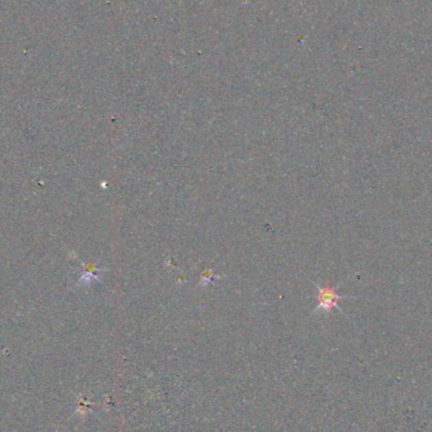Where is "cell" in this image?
I'll return each instance as SVG.
<instances>
[{
    "instance_id": "cell-1",
    "label": "cell",
    "mask_w": 432,
    "mask_h": 432,
    "mask_svg": "<svg viewBox=\"0 0 432 432\" xmlns=\"http://www.w3.org/2000/svg\"><path fill=\"white\" fill-rule=\"evenodd\" d=\"M316 299H317V306L315 308V314L317 312L329 314L332 308H338L339 311L343 312V310L339 307V301L346 299V296L340 295L334 287L326 284L322 287L317 286Z\"/></svg>"
},
{
    "instance_id": "cell-2",
    "label": "cell",
    "mask_w": 432,
    "mask_h": 432,
    "mask_svg": "<svg viewBox=\"0 0 432 432\" xmlns=\"http://www.w3.org/2000/svg\"><path fill=\"white\" fill-rule=\"evenodd\" d=\"M210 273H212V272H206V273H205L204 277H203V282H201V284H207V283H209V281H210L212 277H214V275H210Z\"/></svg>"
}]
</instances>
